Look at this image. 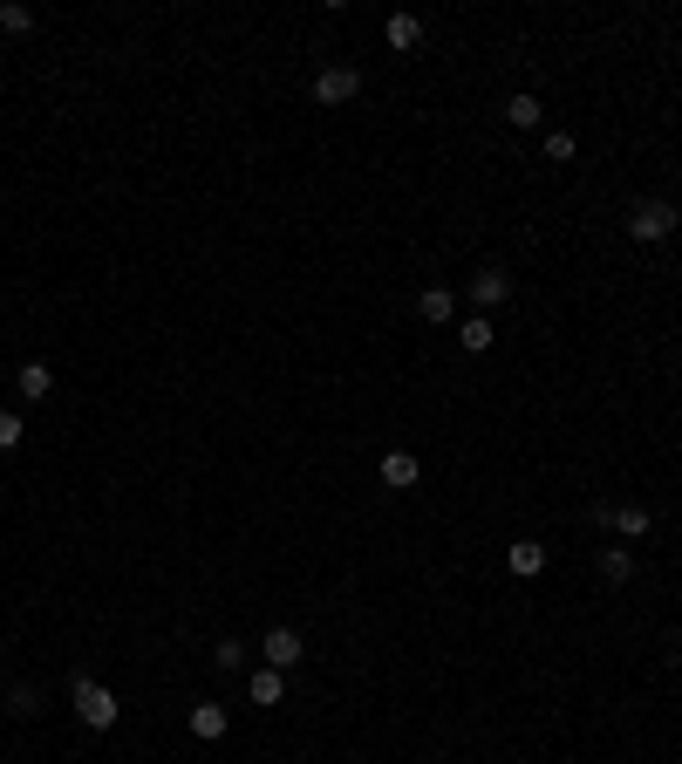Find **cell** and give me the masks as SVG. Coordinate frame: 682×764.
I'll use <instances>...</instances> for the list:
<instances>
[{
	"mask_svg": "<svg viewBox=\"0 0 682 764\" xmlns=\"http://www.w3.org/2000/svg\"><path fill=\"white\" fill-rule=\"evenodd\" d=\"M0 28H7V35H28L35 14H28V7H0Z\"/></svg>",
	"mask_w": 682,
	"mask_h": 764,
	"instance_id": "18",
	"label": "cell"
},
{
	"mask_svg": "<svg viewBox=\"0 0 682 764\" xmlns=\"http://www.w3.org/2000/svg\"><path fill=\"white\" fill-rule=\"evenodd\" d=\"M601 580H614V587L635 580V553L628 546H601Z\"/></svg>",
	"mask_w": 682,
	"mask_h": 764,
	"instance_id": "14",
	"label": "cell"
},
{
	"mask_svg": "<svg viewBox=\"0 0 682 764\" xmlns=\"http://www.w3.org/2000/svg\"><path fill=\"white\" fill-rule=\"evenodd\" d=\"M260 655H266V669H280V676H287V669H294L307 649H301V635H294V628H266Z\"/></svg>",
	"mask_w": 682,
	"mask_h": 764,
	"instance_id": "4",
	"label": "cell"
},
{
	"mask_svg": "<svg viewBox=\"0 0 682 764\" xmlns=\"http://www.w3.org/2000/svg\"><path fill=\"white\" fill-rule=\"evenodd\" d=\"M417 478H423V464L410 458V451H389V458H382V485H389V492H410Z\"/></svg>",
	"mask_w": 682,
	"mask_h": 764,
	"instance_id": "6",
	"label": "cell"
},
{
	"mask_svg": "<svg viewBox=\"0 0 682 764\" xmlns=\"http://www.w3.org/2000/svg\"><path fill=\"white\" fill-rule=\"evenodd\" d=\"M21 396H28V403H41V396H48V389H55V376H48V362H21Z\"/></svg>",
	"mask_w": 682,
	"mask_h": 764,
	"instance_id": "15",
	"label": "cell"
},
{
	"mask_svg": "<svg viewBox=\"0 0 682 764\" xmlns=\"http://www.w3.org/2000/svg\"><path fill=\"white\" fill-rule=\"evenodd\" d=\"M573 151H580V144H573L567 130H553V137H546V157H553V164H573Z\"/></svg>",
	"mask_w": 682,
	"mask_h": 764,
	"instance_id": "19",
	"label": "cell"
},
{
	"mask_svg": "<svg viewBox=\"0 0 682 764\" xmlns=\"http://www.w3.org/2000/svg\"><path fill=\"white\" fill-rule=\"evenodd\" d=\"M7 710H14V717H35V710H41V689L35 683H14V689H7Z\"/></svg>",
	"mask_w": 682,
	"mask_h": 764,
	"instance_id": "17",
	"label": "cell"
},
{
	"mask_svg": "<svg viewBox=\"0 0 682 764\" xmlns=\"http://www.w3.org/2000/svg\"><path fill=\"white\" fill-rule=\"evenodd\" d=\"M246 696H253L260 710H273V703L287 696V676H280V669H253V683H246Z\"/></svg>",
	"mask_w": 682,
	"mask_h": 764,
	"instance_id": "11",
	"label": "cell"
},
{
	"mask_svg": "<svg viewBox=\"0 0 682 764\" xmlns=\"http://www.w3.org/2000/svg\"><path fill=\"white\" fill-rule=\"evenodd\" d=\"M21 437H28V430H21V417H14V410H0V451H14Z\"/></svg>",
	"mask_w": 682,
	"mask_h": 764,
	"instance_id": "20",
	"label": "cell"
},
{
	"mask_svg": "<svg viewBox=\"0 0 682 764\" xmlns=\"http://www.w3.org/2000/svg\"><path fill=\"white\" fill-rule=\"evenodd\" d=\"M382 41H389L396 55H410V48L423 41V21L417 14H389V21H382Z\"/></svg>",
	"mask_w": 682,
	"mask_h": 764,
	"instance_id": "7",
	"label": "cell"
},
{
	"mask_svg": "<svg viewBox=\"0 0 682 764\" xmlns=\"http://www.w3.org/2000/svg\"><path fill=\"white\" fill-rule=\"evenodd\" d=\"M505 123H512V130H532V123H539V96H526V89L505 96Z\"/></svg>",
	"mask_w": 682,
	"mask_h": 764,
	"instance_id": "16",
	"label": "cell"
},
{
	"mask_svg": "<svg viewBox=\"0 0 682 764\" xmlns=\"http://www.w3.org/2000/svg\"><path fill=\"white\" fill-rule=\"evenodd\" d=\"M594 519H601V526H614L621 539H642L648 526H655V519H648V505H594Z\"/></svg>",
	"mask_w": 682,
	"mask_h": 764,
	"instance_id": "5",
	"label": "cell"
},
{
	"mask_svg": "<svg viewBox=\"0 0 682 764\" xmlns=\"http://www.w3.org/2000/svg\"><path fill=\"white\" fill-rule=\"evenodd\" d=\"M226 703H198V710H191V737H205V744H219V737H226Z\"/></svg>",
	"mask_w": 682,
	"mask_h": 764,
	"instance_id": "10",
	"label": "cell"
},
{
	"mask_svg": "<svg viewBox=\"0 0 682 764\" xmlns=\"http://www.w3.org/2000/svg\"><path fill=\"white\" fill-rule=\"evenodd\" d=\"M505 567L519 573V580H532V573L546 567V546H539V539H512V546H505Z\"/></svg>",
	"mask_w": 682,
	"mask_h": 764,
	"instance_id": "8",
	"label": "cell"
},
{
	"mask_svg": "<svg viewBox=\"0 0 682 764\" xmlns=\"http://www.w3.org/2000/svg\"><path fill=\"white\" fill-rule=\"evenodd\" d=\"M417 314H423V321H430V328H444V321H451V314H457V301H451V287H423V301H417Z\"/></svg>",
	"mask_w": 682,
	"mask_h": 764,
	"instance_id": "13",
	"label": "cell"
},
{
	"mask_svg": "<svg viewBox=\"0 0 682 764\" xmlns=\"http://www.w3.org/2000/svg\"><path fill=\"white\" fill-rule=\"evenodd\" d=\"M212 662H219V669H239V662H246V649H239V642H219V649H212Z\"/></svg>",
	"mask_w": 682,
	"mask_h": 764,
	"instance_id": "21",
	"label": "cell"
},
{
	"mask_svg": "<svg viewBox=\"0 0 682 764\" xmlns=\"http://www.w3.org/2000/svg\"><path fill=\"white\" fill-rule=\"evenodd\" d=\"M505 294H512V273H505V267H485L478 280H471V301H478V307H498Z\"/></svg>",
	"mask_w": 682,
	"mask_h": 764,
	"instance_id": "9",
	"label": "cell"
},
{
	"mask_svg": "<svg viewBox=\"0 0 682 764\" xmlns=\"http://www.w3.org/2000/svg\"><path fill=\"white\" fill-rule=\"evenodd\" d=\"M355 96H362V69H348V62L314 76V103H321V110H341V103H355Z\"/></svg>",
	"mask_w": 682,
	"mask_h": 764,
	"instance_id": "3",
	"label": "cell"
},
{
	"mask_svg": "<svg viewBox=\"0 0 682 764\" xmlns=\"http://www.w3.org/2000/svg\"><path fill=\"white\" fill-rule=\"evenodd\" d=\"M457 342L471 348V355H485V348L498 342V328H492V314H471V321H457Z\"/></svg>",
	"mask_w": 682,
	"mask_h": 764,
	"instance_id": "12",
	"label": "cell"
},
{
	"mask_svg": "<svg viewBox=\"0 0 682 764\" xmlns=\"http://www.w3.org/2000/svg\"><path fill=\"white\" fill-rule=\"evenodd\" d=\"M69 710H76L89 730H110L116 717H123V703H116V689H103V683H76L69 689Z\"/></svg>",
	"mask_w": 682,
	"mask_h": 764,
	"instance_id": "2",
	"label": "cell"
},
{
	"mask_svg": "<svg viewBox=\"0 0 682 764\" xmlns=\"http://www.w3.org/2000/svg\"><path fill=\"white\" fill-rule=\"evenodd\" d=\"M676 226H682V212L669 205V198H635V212H628V232H635L642 246H655V239H669Z\"/></svg>",
	"mask_w": 682,
	"mask_h": 764,
	"instance_id": "1",
	"label": "cell"
}]
</instances>
